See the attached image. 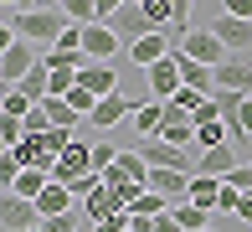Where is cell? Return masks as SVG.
Returning <instances> with one entry per match:
<instances>
[{
  "instance_id": "obj_1",
  "label": "cell",
  "mask_w": 252,
  "mask_h": 232,
  "mask_svg": "<svg viewBox=\"0 0 252 232\" xmlns=\"http://www.w3.org/2000/svg\"><path fill=\"white\" fill-rule=\"evenodd\" d=\"M139 155L150 160V170H186V176H196L201 150H180V145H165V139H139Z\"/></svg>"
},
{
  "instance_id": "obj_2",
  "label": "cell",
  "mask_w": 252,
  "mask_h": 232,
  "mask_svg": "<svg viewBox=\"0 0 252 232\" xmlns=\"http://www.w3.org/2000/svg\"><path fill=\"white\" fill-rule=\"evenodd\" d=\"M139 103H150V98H144V93H113V98H103L98 109L88 114V124H93V129H119L124 119L139 114Z\"/></svg>"
},
{
  "instance_id": "obj_3",
  "label": "cell",
  "mask_w": 252,
  "mask_h": 232,
  "mask_svg": "<svg viewBox=\"0 0 252 232\" xmlns=\"http://www.w3.org/2000/svg\"><path fill=\"white\" fill-rule=\"evenodd\" d=\"M36 62H41V52H36L31 41H10V46H0V77H5V88H21V77H26Z\"/></svg>"
},
{
  "instance_id": "obj_4",
  "label": "cell",
  "mask_w": 252,
  "mask_h": 232,
  "mask_svg": "<svg viewBox=\"0 0 252 232\" xmlns=\"http://www.w3.org/2000/svg\"><path fill=\"white\" fill-rule=\"evenodd\" d=\"M77 176H93V145L72 134V145H67V150H62V160H57V165H52V181L72 186Z\"/></svg>"
},
{
  "instance_id": "obj_5",
  "label": "cell",
  "mask_w": 252,
  "mask_h": 232,
  "mask_svg": "<svg viewBox=\"0 0 252 232\" xmlns=\"http://www.w3.org/2000/svg\"><path fill=\"white\" fill-rule=\"evenodd\" d=\"M31 227H41V206L16 196V191H5V201H0V232H31Z\"/></svg>"
},
{
  "instance_id": "obj_6",
  "label": "cell",
  "mask_w": 252,
  "mask_h": 232,
  "mask_svg": "<svg viewBox=\"0 0 252 232\" xmlns=\"http://www.w3.org/2000/svg\"><path fill=\"white\" fill-rule=\"evenodd\" d=\"M175 52H186L190 62H206V67H221L226 57V46H221V37H216V31H186V41L175 46Z\"/></svg>"
},
{
  "instance_id": "obj_7",
  "label": "cell",
  "mask_w": 252,
  "mask_h": 232,
  "mask_svg": "<svg viewBox=\"0 0 252 232\" xmlns=\"http://www.w3.org/2000/svg\"><path fill=\"white\" fill-rule=\"evenodd\" d=\"M83 52H88V62H113L124 52V41L108 21H93V26H83Z\"/></svg>"
},
{
  "instance_id": "obj_8",
  "label": "cell",
  "mask_w": 252,
  "mask_h": 232,
  "mask_svg": "<svg viewBox=\"0 0 252 232\" xmlns=\"http://www.w3.org/2000/svg\"><path fill=\"white\" fill-rule=\"evenodd\" d=\"M77 88H88L93 98H113V93H124L119 88V67H113V62H83V67H77Z\"/></svg>"
},
{
  "instance_id": "obj_9",
  "label": "cell",
  "mask_w": 252,
  "mask_h": 232,
  "mask_svg": "<svg viewBox=\"0 0 252 232\" xmlns=\"http://www.w3.org/2000/svg\"><path fill=\"white\" fill-rule=\"evenodd\" d=\"M216 88L226 93H247L252 98V52H232L221 67H216Z\"/></svg>"
},
{
  "instance_id": "obj_10",
  "label": "cell",
  "mask_w": 252,
  "mask_h": 232,
  "mask_svg": "<svg viewBox=\"0 0 252 232\" xmlns=\"http://www.w3.org/2000/svg\"><path fill=\"white\" fill-rule=\"evenodd\" d=\"M108 26L119 31V41H124V46H134V41H139V37H150V31H155V21L144 16V5H139V0H129V5H124L119 16L108 21Z\"/></svg>"
},
{
  "instance_id": "obj_11",
  "label": "cell",
  "mask_w": 252,
  "mask_h": 232,
  "mask_svg": "<svg viewBox=\"0 0 252 232\" xmlns=\"http://www.w3.org/2000/svg\"><path fill=\"white\" fill-rule=\"evenodd\" d=\"M144 77H150V98H159V103H170L180 88H186V83H180V62H175V52H170L165 62H155Z\"/></svg>"
},
{
  "instance_id": "obj_12",
  "label": "cell",
  "mask_w": 252,
  "mask_h": 232,
  "mask_svg": "<svg viewBox=\"0 0 252 232\" xmlns=\"http://www.w3.org/2000/svg\"><path fill=\"white\" fill-rule=\"evenodd\" d=\"M170 52H175V41H170L165 31H150V37H139V41L129 46V62H134V67H144V73H150V67H155V62H165Z\"/></svg>"
},
{
  "instance_id": "obj_13",
  "label": "cell",
  "mask_w": 252,
  "mask_h": 232,
  "mask_svg": "<svg viewBox=\"0 0 252 232\" xmlns=\"http://www.w3.org/2000/svg\"><path fill=\"white\" fill-rule=\"evenodd\" d=\"M211 31L221 37L226 52H252V21H237V16H216Z\"/></svg>"
},
{
  "instance_id": "obj_14",
  "label": "cell",
  "mask_w": 252,
  "mask_h": 232,
  "mask_svg": "<svg viewBox=\"0 0 252 232\" xmlns=\"http://www.w3.org/2000/svg\"><path fill=\"white\" fill-rule=\"evenodd\" d=\"M232 170H237V150H232V145L201 150V160H196V176H216V181H226Z\"/></svg>"
},
{
  "instance_id": "obj_15",
  "label": "cell",
  "mask_w": 252,
  "mask_h": 232,
  "mask_svg": "<svg viewBox=\"0 0 252 232\" xmlns=\"http://www.w3.org/2000/svg\"><path fill=\"white\" fill-rule=\"evenodd\" d=\"M190 181H196V176H186V170H150V191H159L165 201H186Z\"/></svg>"
},
{
  "instance_id": "obj_16",
  "label": "cell",
  "mask_w": 252,
  "mask_h": 232,
  "mask_svg": "<svg viewBox=\"0 0 252 232\" xmlns=\"http://www.w3.org/2000/svg\"><path fill=\"white\" fill-rule=\"evenodd\" d=\"M175 62H180V83H186V88H196V93H216V67L190 62L186 52H175Z\"/></svg>"
},
{
  "instance_id": "obj_17",
  "label": "cell",
  "mask_w": 252,
  "mask_h": 232,
  "mask_svg": "<svg viewBox=\"0 0 252 232\" xmlns=\"http://www.w3.org/2000/svg\"><path fill=\"white\" fill-rule=\"evenodd\" d=\"M36 206H41V222H47V217H67V212H72V191H67L62 181H52L47 191L36 196Z\"/></svg>"
},
{
  "instance_id": "obj_18",
  "label": "cell",
  "mask_w": 252,
  "mask_h": 232,
  "mask_svg": "<svg viewBox=\"0 0 252 232\" xmlns=\"http://www.w3.org/2000/svg\"><path fill=\"white\" fill-rule=\"evenodd\" d=\"M134 129H139V139H155L159 129H165V103H159V98L139 103V114H134Z\"/></svg>"
},
{
  "instance_id": "obj_19",
  "label": "cell",
  "mask_w": 252,
  "mask_h": 232,
  "mask_svg": "<svg viewBox=\"0 0 252 232\" xmlns=\"http://www.w3.org/2000/svg\"><path fill=\"white\" fill-rule=\"evenodd\" d=\"M170 212H175V222L186 227V232H206V227L216 222V217L206 212V206H196V201H170Z\"/></svg>"
},
{
  "instance_id": "obj_20",
  "label": "cell",
  "mask_w": 252,
  "mask_h": 232,
  "mask_svg": "<svg viewBox=\"0 0 252 232\" xmlns=\"http://www.w3.org/2000/svg\"><path fill=\"white\" fill-rule=\"evenodd\" d=\"M47 186H52V170L31 165V170H21V176H16V186H10V191H16V196H26V201H36Z\"/></svg>"
},
{
  "instance_id": "obj_21",
  "label": "cell",
  "mask_w": 252,
  "mask_h": 232,
  "mask_svg": "<svg viewBox=\"0 0 252 232\" xmlns=\"http://www.w3.org/2000/svg\"><path fill=\"white\" fill-rule=\"evenodd\" d=\"M186 201H196V206H206V212H216V206H221V181H216V176H196Z\"/></svg>"
},
{
  "instance_id": "obj_22",
  "label": "cell",
  "mask_w": 252,
  "mask_h": 232,
  "mask_svg": "<svg viewBox=\"0 0 252 232\" xmlns=\"http://www.w3.org/2000/svg\"><path fill=\"white\" fill-rule=\"evenodd\" d=\"M41 109L52 114V124H57V129L77 134V124H83V114H77V109H72V103H67V98H41Z\"/></svg>"
},
{
  "instance_id": "obj_23",
  "label": "cell",
  "mask_w": 252,
  "mask_h": 232,
  "mask_svg": "<svg viewBox=\"0 0 252 232\" xmlns=\"http://www.w3.org/2000/svg\"><path fill=\"white\" fill-rule=\"evenodd\" d=\"M113 212H124V201H119V196L108 191V186L88 196V217H93V222H103V217H113Z\"/></svg>"
},
{
  "instance_id": "obj_24",
  "label": "cell",
  "mask_w": 252,
  "mask_h": 232,
  "mask_svg": "<svg viewBox=\"0 0 252 232\" xmlns=\"http://www.w3.org/2000/svg\"><path fill=\"white\" fill-rule=\"evenodd\" d=\"M62 16L72 26H93L98 21V0H62Z\"/></svg>"
},
{
  "instance_id": "obj_25",
  "label": "cell",
  "mask_w": 252,
  "mask_h": 232,
  "mask_svg": "<svg viewBox=\"0 0 252 232\" xmlns=\"http://www.w3.org/2000/svg\"><path fill=\"white\" fill-rule=\"evenodd\" d=\"M21 124H26V134H31V139H41V134H52V129H57V124H52V114L41 109V103H36V109H31Z\"/></svg>"
},
{
  "instance_id": "obj_26",
  "label": "cell",
  "mask_w": 252,
  "mask_h": 232,
  "mask_svg": "<svg viewBox=\"0 0 252 232\" xmlns=\"http://www.w3.org/2000/svg\"><path fill=\"white\" fill-rule=\"evenodd\" d=\"M31 109H36V103H31L21 88H5V119H26Z\"/></svg>"
},
{
  "instance_id": "obj_27",
  "label": "cell",
  "mask_w": 252,
  "mask_h": 232,
  "mask_svg": "<svg viewBox=\"0 0 252 232\" xmlns=\"http://www.w3.org/2000/svg\"><path fill=\"white\" fill-rule=\"evenodd\" d=\"M119 155H124V150H113L108 139H93V170H108V165H119Z\"/></svg>"
},
{
  "instance_id": "obj_28",
  "label": "cell",
  "mask_w": 252,
  "mask_h": 232,
  "mask_svg": "<svg viewBox=\"0 0 252 232\" xmlns=\"http://www.w3.org/2000/svg\"><path fill=\"white\" fill-rule=\"evenodd\" d=\"M206 98H211V93H196V88H180V93H175V98H170V103H180V109H186V114H196V109H201Z\"/></svg>"
},
{
  "instance_id": "obj_29",
  "label": "cell",
  "mask_w": 252,
  "mask_h": 232,
  "mask_svg": "<svg viewBox=\"0 0 252 232\" xmlns=\"http://www.w3.org/2000/svg\"><path fill=\"white\" fill-rule=\"evenodd\" d=\"M93 232H129V212H113L103 222H93Z\"/></svg>"
},
{
  "instance_id": "obj_30",
  "label": "cell",
  "mask_w": 252,
  "mask_h": 232,
  "mask_svg": "<svg viewBox=\"0 0 252 232\" xmlns=\"http://www.w3.org/2000/svg\"><path fill=\"white\" fill-rule=\"evenodd\" d=\"M221 16H237V21H252V0H221Z\"/></svg>"
},
{
  "instance_id": "obj_31",
  "label": "cell",
  "mask_w": 252,
  "mask_h": 232,
  "mask_svg": "<svg viewBox=\"0 0 252 232\" xmlns=\"http://www.w3.org/2000/svg\"><path fill=\"white\" fill-rule=\"evenodd\" d=\"M47 232H77V217L67 212V217H47V222H41Z\"/></svg>"
},
{
  "instance_id": "obj_32",
  "label": "cell",
  "mask_w": 252,
  "mask_h": 232,
  "mask_svg": "<svg viewBox=\"0 0 252 232\" xmlns=\"http://www.w3.org/2000/svg\"><path fill=\"white\" fill-rule=\"evenodd\" d=\"M155 232H186V227L175 222V212H165V217H155Z\"/></svg>"
},
{
  "instance_id": "obj_33",
  "label": "cell",
  "mask_w": 252,
  "mask_h": 232,
  "mask_svg": "<svg viewBox=\"0 0 252 232\" xmlns=\"http://www.w3.org/2000/svg\"><path fill=\"white\" fill-rule=\"evenodd\" d=\"M5 5H21V10H41L47 0H5Z\"/></svg>"
},
{
  "instance_id": "obj_34",
  "label": "cell",
  "mask_w": 252,
  "mask_h": 232,
  "mask_svg": "<svg viewBox=\"0 0 252 232\" xmlns=\"http://www.w3.org/2000/svg\"><path fill=\"white\" fill-rule=\"evenodd\" d=\"M47 5H62V0H47Z\"/></svg>"
},
{
  "instance_id": "obj_35",
  "label": "cell",
  "mask_w": 252,
  "mask_h": 232,
  "mask_svg": "<svg viewBox=\"0 0 252 232\" xmlns=\"http://www.w3.org/2000/svg\"><path fill=\"white\" fill-rule=\"evenodd\" d=\"M31 232H47V227H31Z\"/></svg>"
},
{
  "instance_id": "obj_36",
  "label": "cell",
  "mask_w": 252,
  "mask_h": 232,
  "mask_svg": "<svg viewBox=\"0 0 252 232\" xmlns=\"http://www.w3.org/2000/svg\"><path fill=\"white\" fill-rule=\"evenodd\" d=\"M206 232H216V227H206Z\"/></svg>"
},
{
  "instance_id": "obj_37",
  "label": "cell",
  "mask_w": 252,
  "mask_h": 232,
  "mask_svg": "<svg viewBox=\"0 0 252 232\" xmlns=\"http://www.w3.org/2000/svg\"><path fill=\"white\" fill-rule=\"evenodd\" d=\"M186 5H190V0H186Z\"/></svg>"
},
{
  "instance_id": "obj_38",
  "label": "cell",
  "mask_w": 252,
  "mask_h": 232,
  "mask_svg": "<svg viewBox=\"0 0 252 232\" xmlns=\"http://www.w3.org/2000/svg\"><path fill=\"white\" fill-rule=\"evenodd\" d=\"M139 5H144V0H139Z\"/></svg>"
}]
</instances>
